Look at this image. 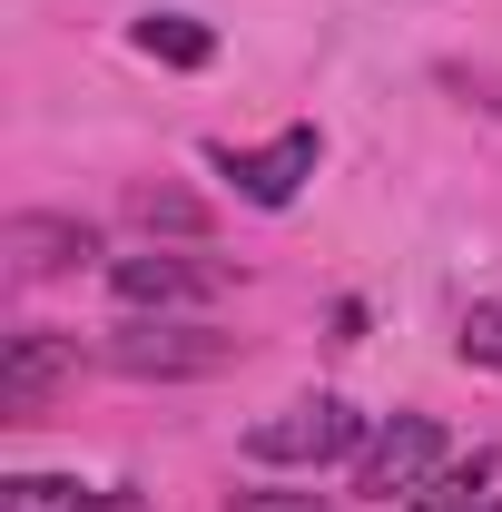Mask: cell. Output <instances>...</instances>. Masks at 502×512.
I'll list each match as a JSON object with an SVG mask.
<instances>
[{
    "mask_svg": "<svg viewBox=\"0 0 502 512\" xmlns=\"http://www.w3.org/2000/svg\"><path fill=\"white\" fill-rule=\"evenodd\" d=\"M463 365H502V306H473L463 316Z\"/></svg>",
    "mask_w": 502,
    "mask_h": 512,
    "instance_id": "7c38bea8",
    "label": "cell"
},
{
    "mask_svg": "<svg viewBox=\"0 0 502 512\" xmlns=\"http://www.w3.org/2000/svg\"><path fill=\"white\" fill-rule=\"evenodd\" d=\"M109 296H119V316H188V306L227 296V266L178 256V247H138V256H109Z\"/></svg>",
    "mask_w": 502,
    "mask_h": 512,
    "instance_id": "3957f363",
    "label": "cell"
},
{
    "mask_svg": "<svg viewBox=\"0 0 502 512\" xmlns=\"http://www.w3.org/2000/svg\"><path fill=\"white\" fill-rule=\"evenodd\" d=\"M443 89H453V99H473V109H493V119H502V69H463V60H453V69H443Z\"/></svg>",
    "mask_w": 502,
    "mask_h": 512,
    "instance_id": "4fadbf2b",
    "label": "cell"
},
{
    "mask_svg": "<svg viewBox=\"0 0 502 512\" xmlns=\"http://www.w3.org/2000/svg\"><path fill=\"white\" fill-rule=\"evenodd\" d=\"M128 217H138V227H148V237H207V207H197L188 188H168V178H138V188H128Z\"/></svg>",
    "mask_w": 502,
    "mask_h": 512,
    "instance_id": "9c48e42d",
    "label": "cell"
},
{
    "mask_svg": "<svg viewBox=\"0 0 502 512\" xmlns=\"http://www.w3.org/2000/svg\"><path fill=\"white\" fill-rule=\"evenodd\" d=\"M128 40H138V60H158V69H207V60H217V30L188 20V10H148Z\"/></svg>",
    "mask_w": 502,
    "mask_h": 512,
    "instance_id": "ba28073f",
    "label": "cell"
},
{
    "mask_svg": "<svg viewBox=\"0 0 502 512\" xmlns=\"http://www.w3.org/2000/svg\"><path fill=\"white\" fill-rule=\"evenodd\" d=\"M109 365L138 384H188V375H227L237 365V335H207V325H168V316H119L109 325Z\"/></svg>",
    "mask_w": 502,
    "mask_h": 512,
    "instance_id": "7a4b0ae2",
    "label": "cell"
},
{
    "mask_svg": "<svg viewBox=\"0 0 502 512\" xmlns=\"http://www.w3.org/2000/svg\"><path fill=\"white\" fill-rule=\"evenodd\" d=\"M227 512H335L325 493H237Z\"/></svg>",
    "mask_w": 502,
    "mask_h": 512,
    "instance_id": "5bb4252c",
    "label": "cell"
},
{
    "mask_svg": "<svg viewBox=\"0 0 502 512\" xmlns=\"http://www.w3.org/2000/svg\"><path fill=\"white\" fill-rule=\"evenodd\" d=\"M315 158H325L315 128H286V138H266V148H207V168L247 197V207H296V188L315 178Z\"/></svg>",
    "mask_w": 502,
    "mask_h": 512,
    "instance_id": "277c9868",
    "label": "cell"
},
{
    "mask_svg": "<svg viewBox=\"0 0 502 512\" xmlns=\"http://www.w3.org/2000/svg\"><path fill=\"white\" fill-rule=\"evenodd\" d=\"M483 512H502V503H483Z\"/></svg>",
    "mask_w": 502,
    "mask_h": 512,
    "instance_id": "2e32d148",
    "label": "cell"
},
{
    "mask_svg": "<svg viewBox=\"0 0 502 512\" xmlns=\"http://www.w3.org/2000/svg\"><path fill=\"white\" fill-rule=\"evenodd\" d=\"M69 375H79V335H60V325H20V335L0 345V424H30Z\"/></svg>",
    "mask_w": 502,
    "mask_h": 512,
    "instance_id": "8992f818",
    "label": "cell"
},
{
    "mask_svg": "<svg viewBox=\"0 0 502 512\" xmlns=\"http://www.w3.org/2000/svg\"><path fill=\"white\" fill-rule=\"evenodd\" d=\"M109 483H69V473H10L0 483V512H99Z\"/></svg>",
    "mask_w": 502,
    "mask_h": 512,
    "instance_id": "30bf717a",
    "label": "cell"
},
{
    "mask_svg": "<svg viewBox=\"0 0 502 512\" xmlns=\"http://www.w3.org/2000/svg\"><path fill=\"white\" fill-rule=\"evenodd\" d=\"M0 247H10L20 276H69L79 256H99V227H89V217H40V207H30V217L0 227Z\"/></svg>",
    "mask_w": 502,
    "mask_h": 512,
    "instance_id": "52a82bcc",
    "label": "cell"
},
{
    "mask_svg": "<svg viewBox=\"0 0 502 512\" xmlns=\"http://www.w3.org/2000/svg\"><path fill=\"white\" fill-rule=\"evenodd\" d=\"M99 512H148V493H128V483H109V493H99Z\"/></svg>",
    "mask_w": 502,
    "mask_h": 512,
    "instance_id": "9a60e30c",
    "label": "cell"
},
{
    "mask_svg": "<svg viewBox=\"0 0 502 512\" xmlns=\"http://www.w3.org/2000/svg\"><path fill=\"white\" fill-rule=\"evenodd\" d=\"M434 473H443V424H434V414H394V424L365 434V453H355V493H375V503L424 493Z\"/></svg>",
    "mask_w": 502,
    "mask_h": 512,
    "instance_id": "5b68a950",
    "label": "cell"
},
{
    "mask_svg": "<svg viewBox=\"0 0 502 512\" xmlns=\"http://www.w3.org/2000/svg\"><path fill=\"white\" fill-rule=\"evenodd\" d=\"M483 483H493V453H473V463H443L434 483L414 493V512H483Z\"/></svg>",
    "mask_w": 502,
    "mask_h": 512,
    "instance_id": "8fae6325",
    "label": "cell"
},
{
    "mask_svg": "<svg viewBox=\"0 0 502 512\" xmlns=\"http://www.w3.org/2000/svg\"><path fill=\"white\" fill-rule=\"evenodd\" d=\"M247 453L256 463H286V473H315V463L365 453V414L345 394H296V404H276V414L247 424Z\"/></svg>",
    "mask_w": 502,
    "mask_h": 512,
    "instance_id": "6da1fadb",
    "label": "cell"
}]
</instances>
